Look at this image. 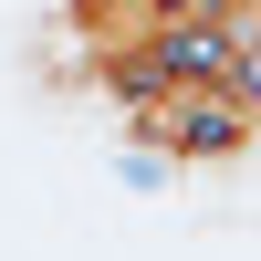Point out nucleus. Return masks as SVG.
Returning <instances> with one entry per match:
<instances>
[{
  "instance_id": "1",
  "label": "nucleus",
  "mask_w": 261,
  "mask_h": 261,
  "mask_svg": "<svg viewBox=\"0 0 261 261\" xmlns=\"http://www.w3.org/2000/svg\"><path fill=\"white\" fill-rule=\"evenodd\" d=\"M125 136L146 157H167V167H230L251 146V105L241 94H157V105L125 115Z\"/></svg>"
},
{
  "instance_id": "2",
  "label": "nucleus",
  "mask_w": 261,
  "mask_h": 261,
  "mask_svg": "<svg viewBox=\"0 0 261 261\" xmlns=\"http://www.w3.org/2000/svg\"><path fill=\"white\" fill-rule=\"evenodd\" d=\"M63 42L84 53V73H105V63H125L157 21H146V0H63V21H53Z\"/></svg>"
}]
</instances>
